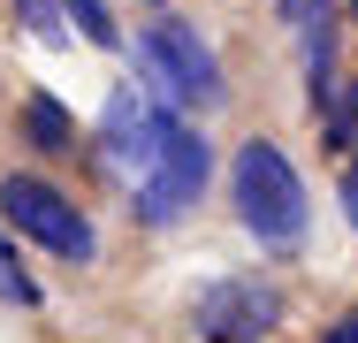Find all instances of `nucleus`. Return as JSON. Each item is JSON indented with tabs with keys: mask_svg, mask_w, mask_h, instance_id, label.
Masks as SVG:
<instances>
[{
	"mask_svg": "<svg viewBox=\"0 0 358 343\" xmlns=\"http://www.w3.org/2000/svg\"><path fill=\"white\" fill-rule=\"evenodd\" d=\"M229 199H236V221L267 244V252H289L313 221V199H305V176L275 137H244L236 160H229Z\"/></svg>",
	"mask_w": 358,
	"mask_h": 343,
	"instance_id": "nucleus-1",
	"label": "nucleus"
},
{
	"mask_svg": "<svg viewBox=\"0 0 358 343\" xmlns=\"http://www.w3.org/2000/svg\"><path fill=\"white\" fill-rule=\"evenodd\" d=\"M130 62H138L145 92L160 107H221V92H229L221 84V54L199 38V23H183V15H160L130 46Z\"/></svg>",
	"mask_w": 358,
	"mask_h": 343,
	"instance_id": "nucleus-2",
	"label": "nucleus"
},
{
	"mask_svg": "<svg viewBox=\"0 0 358 343\" xmlns=\"http://www.w3.org/2000/svg\"><path fill=\"white\" fill-rule=\"evenodd\" d=\"M0 221H8L15 237H31V244L62 252V260H92V252H99L84 206H76L62 183H46V176H0Z\"/></svg>",
	"mask_w": 358,
	"mask_h": 343,
	"instance_id": "nucleus-3",
	"label": "nucleus"
},
{
	"mask_svg": "<svg viewBox=\"0 0 358 343\" xmlns=\"http://www.w3.org/2000/svg\"><path fill=\"white\" fill-rule=\"evenodd\" d=\"M206 183H214V145H206V130H191V122L176 115L160 160L145 168V183H138V214L152 221V229H176L191 206L206 199Z\"/></svg>",
	"mask_w": 358,
	"mask_h": 343,
	"instance_id": "nucleus-4",
	"label": "nucleus"
},
{
	"mask_svg": "<svg viewBox=\"0 0 358 343\" xmlns=\"http://www.w3.org/2000/svg\"><path fill=\"white\" fill-rule=\"evenodd\" d=\"M191 321L206 343H259L282 321V290L267 274H214L199 298H191Z\"/></svg>",
	"mask_w": 358,
	"mask_h": 343,
	"instance_id": "nucleus-5",
	"label": "nucleus"
},
{
	"mask_svg": "<svg viewBox=\"0 0 358 343\" xmlns=\"http://www.w3.org/2000/svg\"><path fill=\"white\" fill-rule=\"evenodd\" d=\"M168 122H176V107H160L138 84H115L107 107H99V153H107L130 183H145V168H152L160 145H168Z\"/></svg>",
	"mask_w": 358,
	"mask_h": 343,
	"instance_id": "nucleus-6",
	"label": "nucleus"
},
{
	"mask_svg": "<svg viewBox=\"0 0 358 343\" xmlns=\"http://www.w3.org/2000/svg\"><path fill=\"white\" fill-rule=\"evenodd\" d=\"M23 145H31V153H46V160L76 153V115L54 99V92H31V99H23Z\"/></svg>",
	"mask_w": 358,
	"mask_h": 343,
	"instance_id": "nucleus-7",
	"label": "nucleus"
},
{
	"mask_svg": "<svg viewBox=\"0 0 358 343\" xmlns=\"http://www.w3.org/2000/svg\"><path fill=\"white\" fill-rule=\"evenodd\" d=\"M313 115H320V137H328L336 153H351L358 145V76H328V84L313 92Z\"/></svg>",
	"mask_w": 358,
	"mask_h": 343,
	"instance_id": "nucleus-8",
	"label": "nucleus"
},
{
	"mask_svg": "<svg viewBox=\"0 0 358 343\" xmlns=\"http://www.w3.org/2000/svg\"><path fill=\"white\" fill-rule=\"evenodd\" d=\"M0 298H8V305H38V274L15 260V244H8V221H0Z\"/></svg>",
	"mask_w": 358,
	"mask_h": 343,
	"instance_id": "nucleus-9",
	"label": "nucleus"
},
{
	"mask_svg": "<svg viewBox=\"0 0 358 343\" xmlns=\"http://www.w3.org/2000/svg\"><path fill=\"white\" fill-rule=\"evenodd\" d=\"M62 15H69L76 31L92 38V46H122V31H115V15H107V0H62Z\"/></svg>",
	"mask_w": 358,
	"mask_h": 343,
	"instance_id": "nucleus-10",
	"label": "nucleus"
},
{
	"mask_svg": "<svg viewBox=\"0 0 358 343\" xmlns=\"http://www.w3.org/2000/svg\"><path fill=\"white\" fill-rule=\"evenodd\" d=\"M15 8H23V23H31L46 46H62V38H69V31H62V0H15Z\"/></svg>",
	"mask_w": 358,
	"mask_h": 343,
	"instance_id": "nucleus-11",
	"label": "nucleus"
},
{
	"mask_svg": "<svg viewBox=\"0 0 358 343\" xmlns=\"http://www.w3.org/2000/svg\"><path fill=\"white\" fill-rule=\"evenodd\" d=\"M275 8H282V23L297 31V38H305V31H313L320 15H336V0H275Z\"/></svg>",
	"mask_w": 358,
	"mask_h": 343,
	"instance_id": "nucleus-12",
	"label": "nucleus"
},
{
	"mask_svg": "<svg viewBox=\"0 0 358 343\" xmlns=\"http://www.w3.org/2000/svg\"><path fill=\"white\" fill-rule=\"evenodd\" d=\"M320 343H358V305H351V313H343V321H336V328H328Z\"/></svg>",
	"mask_w": 358,
	"mask_h": 343,
	"instance_id": "nucleus-13",
	"label": "nucleus"
},
{
	"mask_svg": "<svg viewBox=\"0 0 358 343\" xmlns=\"http://www.w3.org/2000/svg\"><path fill=\"white\" fill-rule=\"evenodd\" d=\"M343 214H351V229H358V160H351V176H343Z\"/></svg>",
	"mask_w": 358,
	"mask_h": 343,
	"instance_id": "nucleus-14",
	"label": "nucleus"
},
{
	"mask_svg": "<svg viewBox=\"0 0 358 343\" xmlns=\"http://www.w3.org/2000/svg\"><path fill=\"white\" fill-rule=\"evenodd\" d=\"M152 8H160V0H152Z\"/></svg>",
	"mask_w": 358,
	"mask_h": 343,
	"instance_id": "nucleus-15",
	"label": "nucleus"
},
{
	"mask_svg": "<svg viewBox=\"0 0 358 343\" xmlns=\"http://www.w3.org/2000/svg\"><path fill=\"white\" fill-rule=\"evenodd\" d=\"M351 8H358V0H351Z\"/></svg>",
	"mask_w": 358,
	"mask_h": 343,
	"instance_id": "nucleus-16",
	"label": "nucleus"
}]
</instances>
